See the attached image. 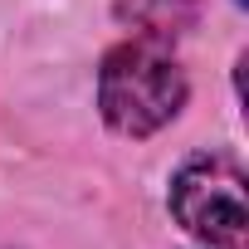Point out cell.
<instances>
[{"label":"cell","instance_id":"6da1fadb","mask_svg":"<svg viewBox=\"0 0 249 249\" xmlns=\"http://www.w3.org/2000/svg\"><path fill=\"white\" fill-rule=\"evenodd\" d=\"M186 69L157 39H127L107 49L98 69V107L122 137H152L186 107Z\"/></svg>","mask_w":249,"mask_h":249},{"label":"cell","instance_id":"7a4b0ae2","mask_svg":"<svg viewBox=\"0 0 249 249\" xmlns=\"http://www.w3.org/2000/svg\"><path fill=\"white\" fill-rule=\"evenodd\" d=\"M171 215L210 249H249L244 171L230 152L191 157L171 181Z\"/></svg>","mask_w":249,"mask_h":249},{"label":"cell","instance_id":"3957f363","mask_svg":"<svg viewBox=\"0 0 249 249\" xmlns=\"http://www.w3.org/2000/svg\"><path fill=\"white\" fill-rule=\"evenodd\" d=\"M200 10H205V0H117L112 15L122 25H132L142 39H181L200 25Z\"/></svg>","mask_w":249,"mask_h":249},{"label":"cell","instance_id":"277c9868","mask_svg":"<svg viewBox=\"0 0 249 249\" xmlns=\"http://www.w3.org/2000/svg\"><path fill=\"white\" fill-rule=\"evenodd\" d=\"M239 5H244V0H239Z\"/></svg>","mask_w":249,"mask_h":249}]
</instances>
